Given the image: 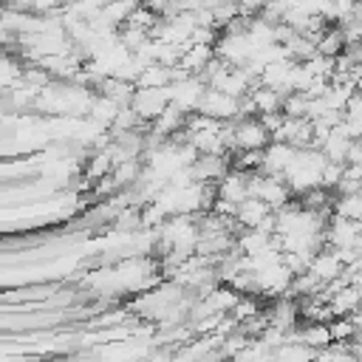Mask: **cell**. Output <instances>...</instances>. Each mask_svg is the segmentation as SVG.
Returning a JSON list of instances; mask_svg holds the SVG:
<instances>
[{"instance_id":"obj_1","label":"cell","mask_w":362,"mask_h":362,"mask_svg":"<svg viewBox=\"0 0 362 362\" xmlns=\"http://www.w3.org/2000/svg\"><path fill=\"white\" fill-rule=\"evenodd\" d=\"M232 133H235V144L243 147L246 153H257L266 144V127L260 122H240Z\"/></svg>"}]
</instances>
